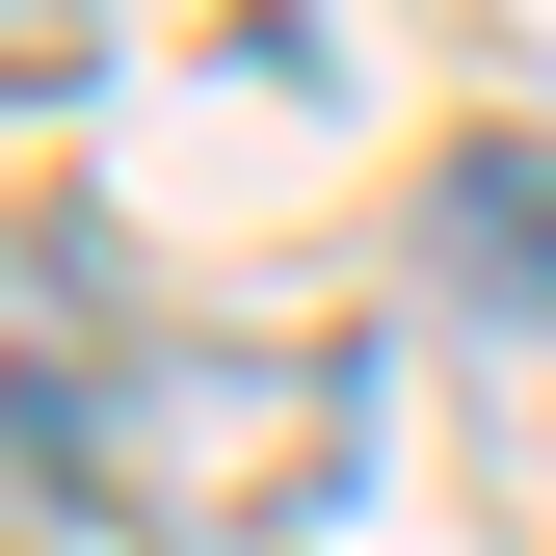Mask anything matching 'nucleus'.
I'll return each mask as SVG.
<instances>
[{"label":"nucleus","mask_w":556,"mask_h":556,"mask_svg":"<svg viewBox=\"0 0 556 556\" xmlns=\"http://www.w3.org/2000/svg\"><path fill=\"white\" fill-rule=\"evenodd\" d=\"M425 239H451V292H477V318H530V344H556V160H530V132H451Z\"/></svg>","instance_id":"f257e3e1"}]
</instances>
